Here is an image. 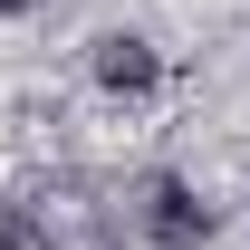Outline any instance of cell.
<instances>
[{
  "label": "cell",
  "mask_w": 250,
  "mask_h": 250,
  "mask_svg": "<svg viewBox=\"0 0 250 250\" xmlns=\"http://www.w3.org/2000/svg\"><path fill=\"white\" fill-rule=\"evenodd\" d=\"M145 231H154L164 250H202L212 241V202H202L183 173H154V183H145Z\"/></svg>",
  "instance_id": "1"
},
{
  "label": "cell",
  "mask_w": 250,
  "mask_h": 250,
  "mask_svg": "<svg viewBox=\"0 0 250 250\" xmlns=\"http://www.w3.org/2000/svg\"><path fill=\"white\" fill-rule=\"evenodd\" d=\"M154 77H164L154 39H135V29H106V39H96V87H116V96H145Z\"/></svg>",
  "instance_id": "2"
},
{
  "label": "cell",
  "mask_w": 250,
  "mask_h": 250,
  "mask_svg": "<svg viewBox=\"0 0 250 250\" xmlns=\"http://www.w3.org/2000/svg\"><path fill=\"white\" fill-rule=\"evenodd\" d=\"M0 250H58V241H48V221L20 202V212H0Z\"/></svg>",
  "instance_id": "3"
},
{
  "label": "cell",
  "mask_w": 250,
  "mask_h": 250,
  "mask_svg": "<svg viewBox=\"0 0 250 250\" xmlns=\"http://www.w3.org/2000/svg\"><path fill=\"white\" fill-rule=\"evenodd\" d=\"M0 10H39V0H0Z\"/></svg>",
  "instance_id": "4"
}]
</instances>
